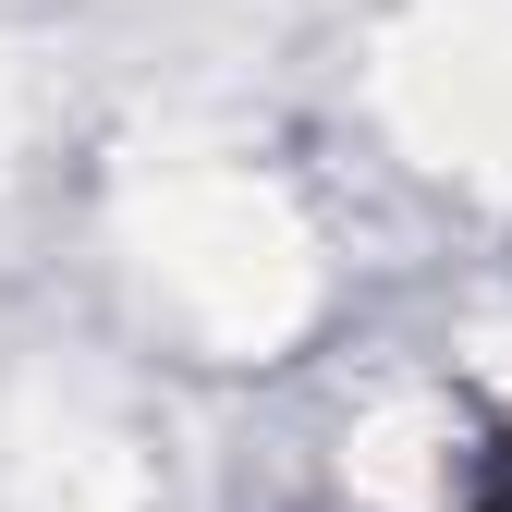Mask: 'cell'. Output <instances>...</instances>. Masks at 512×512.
Wrapping results in <instances>:
<instances>
[{"label":"cell","mask_w":512,"mask_h":512,"mask_svg":"<svg viewBox=\"0 0 512 512\" xmlns=\"http://www.w3.org/2000/svg\"><path fill=\"white\" fill-rule=\"evenodd\" d=\"M500 512H512V500H500Z\"/></svg>","instance_id":"6da1fadb"}]
</instances>
